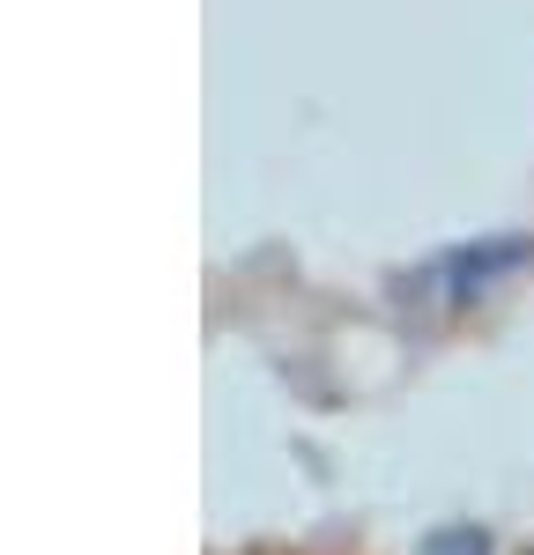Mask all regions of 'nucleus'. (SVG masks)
I'll return each mask as SVG.
<instances>
[{
    "label": "nucleus",
    "instance_id": "f03ea898",
    "mask_svg": "<svg viewBox=\"0 0 534 555\" xmlns=\"http://www.w3.org/2000/svg\"><path fill=\"white\" fill-rule=\"evenodd\" d=\"M423 555H490V533L483 526H438V533L423 541Z\"/></svg>",
    "mask_w": 534,
    "mask_h": 555
},
{
    "label": "nucleus",
    "instance_id": "f257e3e1",
    "mask_svg": "<svg viewBox=\"0 0 534 555\" xmlns=\"http://www.w3.org/2000/svg\"><path fill=\"white\" fill-rule=\"evenodd\" d=\"M534 259V237H520V230H505V237H475V245H460V253H445L438 282L453 289V304H468L483 282H497V274H512V267H527Z\"/></svg>",
    "mask_w": 534,
    "mask_h": 555
}]
</instances>
